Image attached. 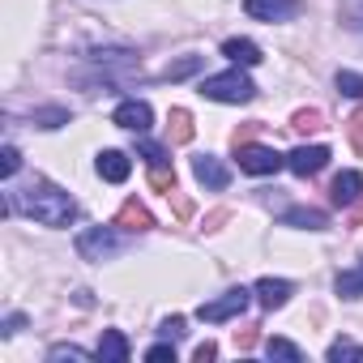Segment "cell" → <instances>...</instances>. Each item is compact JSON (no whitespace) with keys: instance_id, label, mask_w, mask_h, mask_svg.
<instances>
[{"instance_id":"1","label":"cell","mask_w":363,"mask_h":363,"mask_svg":"<svg viewBox=\"0 0 363 363\" xmlns=\"http://www.w3.org/2000/svg\"><path fill=\"white\" fill-rule=\"evenodd\" d=\"M5 214H26V218H35L39 227H69V223L77 218V201H73L65 189L48 184V179H30L26 189H9Z\"/></svg>"},{"instance_id":"2","label":"cell","mask_w":363,"mask_h":363,"mask_svg":"<svg viewBox=\"0 0 363 363\" xmlns=\"http://www.w3.org/2000/svg\"><path fill=\"white\" fill-rule=\"evenodd\" d=\"M201 94H206V99H214V103H252V99H257V86L235 69V73L206 77V82H201Z\"/></svg>"},{"instance_id":"3","label":"cell","mask_w":363,"mask_h":363,"mask_svg":"<svg viewBox=\"0 0 363 363\" xmlns=\"http://www.w3.org/2000/svg\"><path fill=\"white\" fill-rule=\"evenodd\" d=\"M124 248H128L124 235H116L111 227H90V231L77 235V252H82V261H107V257H120Z\"/></svg>"},{"instance_id":"4","label":"cell","mask_w":363,"mask_h":363,"mask_svg":"<svg viewBox=\"0 0 363 363\" xmlns=\"http://www.w3.org/2000/svg\"><path fill=\"white\" fill-rule=\"evenodd\" d=\"M235 158H240V171H248V175H274L278 167H286V158H282L278 150H269V145H252V141L235 145Z\"/></svg>"},{"instance_id":"5","label":"cell","mask_w":363,"mask_h":363,"mask_svg":"<svg viewBox=\"0 0 363 363\" xmlns=\"http://www.w3.org/2000/svg\"><path fill=\"white\" fill-rule=\"evenodd\" d=\"M248 291L244 286H235V291H227L223 299H210V303H201L197 308V316L201 320H210V325H218V320H231V316H244V308H248Z\"/></svg>"},{"instance_id":"6","label":"cell","mask_w":363,"mask_h":363,"mask_svg":"<svg viewBox=\"0 0 363 363\" xmlns=\"http://www.w3.org/2000/svg\"><path fill=\"white\" fill-rule=\"evenodd\" d=\"M244 13L257 22H291L299 13V0H244Z\"/></svg>"},{"instance_id":"7","label":"cell","mask_w":363,"mask_h":363,"mask_svg":"<svg viewBox=\"0 0 363 363\" xmlns=\"http://www.w3.org/2000/svg\"><path fill=\"white\" fill-rule=\"evenodd\" d=\"M325 162H329V145H295L291 154H286V167L295 171V175H316V171H325Z\"/></svg>"},{"instance_id":"8","label":"cell","mask_w":363,"mask_h":363,"mask_svg":"<svg viewBox=\"0 0 363 363\" xmlns=\"http://www.w3.org/2000/svg\"><path fill=\"white\" fill-rule=\"evenodd\" d=\"M111 120H116L120 128H128V133H150V124H154V111H150V103H141V99H128V103H120V107L111 111Z\"/></svg>"},{"instance_id":"9","label":"cell","mask_w":363,"mask_h":363,"mask_svg":"<svg viewBox=\"0 0 363 363\" xmlns=\"http://www.w3.org/2000/svg\"><path fill=\"white\" fill-rule=\"evenodd\" d=\"M193 175L201 179L206 189H214V193H223V189L231 184V171H227L214 154H197V158H193Z\"/></svg>"},{"instance_id":"10","label":"cell","mask_w":363,"mask_h":363,"mask_svg":"<svg viewBox=\"0 0 363 363\" xmlns=\"http://www.w3.org/2000/svg\"><path fill=\"white\" fill-rule=\"evenodd\" d=\"M359 197H363V175L359 171H342L333 179V189H329V201L333 206H354Z\"/></svg>"},{"instance_id":"11","label":"cell","mask_w":363,"mask_h":363,"mask_svg":"<svg viewBox=\"0 0 363 363\" xmlns=\"http://www.w3.org/2000/svg\"><path fill=\"white\" fill-rule=\"evenodd\" d=\"M116 227H124V231L137 235V231H150V227H154V214H150L137 197H128V201L120 206V214H116Z\"/></svg>"},{"instance_id":"12","label":"cell","mask_w":363,"mask_h":363,"mask_svg":"<svg viewBox=\"0 0 363 363\" xmlns=\"http://www.w3.org/2000/svg\"><path fill=\"white\" fill-rule=\"evenodd\" d=\"M291 291H295V286H291L286 278H261V282H257V303L274 312V308H282V303L291 299Z\"/></svg>"},{"instance_id":"13","label":"cell","mask_w":363,"mask_h":363,"mask_svg":"<svg viewBox=\"0 0 363 363\" xmlns=\"http://www.w3.org/2000/svg\"><path fill=\"white\" fill-rule=\"evenodd\" d=\"M282 223L286 227H299V231H325L329 227V214L325 210H312V206H295V210L282 214Z\"/></svg>"},{"instance_id":"14","label":"cell","mask_w":363,"mask_h":363,"mask_svg":"<svg viewBox=\"0 0 363 363\" xmlns=\"http://www.w3.org/2000/svg\"><path fill=\"white\" fill-rule=\"evenodd\" d=\"M128 171H133L128 154H120V150H103V154H99V175H103V179H111V184H124Z\"/></svg>"},{"instance_id":"15","label":"cell","mask_w":363,"mask_h":363,"mask_svg":"<svg viewBox=\"0 0 363 363\" xmlns=\"http://www.w3.org/2000/svg\"><path fill=\"white\" fill-rule=\"evenodd\" d=\"M223 56H227L231 65H244V69L261 65V48H257L252 39H227V43H223Z\"/></svg>"},{"instance_id":"16","label":"cell","mask_w":363,"mask_h":363,"mask_svg":"<svg viewBox=\"0 0 363 363\" xmlns=\"http://www.w3.org/2000/svg\"><path fill=\"white\" fill-rule=\"evenodd\" d=\"M99 359H103V363H124V359H128V342H124L120 329H107V333L99 337Z\"/></svg>"},{"instance_id":"17","label":"cell","mask_w":363,"mask_h":363,"mask_svg":"<svg viewBox=\"0 0 363 363\" xmlns=\"http://www.w3.org/2000/svg\"><path fill=\"white\" fill-rule=\"evenodd\" d=\"M167 128H171V141H175V145H189V141H193V116H189L184 107H171Z\"/></svg>"},{"instance_id":"18","label":"cell","mask_w":363,"mask_h":363,"mask_svg":"<svg viewBox=\"0 0 363 363\" xmlns=\"http://www.w3.org/2000/svg\"><path fill=\"white\" fill-rule=\"evenodd\" d=\"M193 73H201V56H179V60H171V65L162 69L167 82H184V77H193Z\"/></svg>"},{"instance_id":"19","label":"cell","mask_w":363,"mask_h":363,"mask_svg":"<svg viewBox=\"0 0 363 363\" xmlns=\"http://www.w3.org/2000/svg\"><path fill=\"white\" fill-rule=\"evenodd\" d=\"M150 189L154 193H167V197L175 193V171L167 162H150Z\"/></svg>"},{"instance_id":"20","label":"cell","mask_w":363,"mask_h":363,"mask_svg":"<svg viewBox=\"0 0 363 363\" xmlns=\"http://www.w3.org/2000/svg\"><path fill=\"white\" fill-rule=\"evenodd\" d=\"M291 128H295V133H320V128H325V116H320L316 107H303V111L291 116Z\"/></svg>"},{"instance_id":"21","label":"cell","mask_w":363,"mask_h":363,"mask_svg":"<svg viewBox=\"0 0 363 363\" xmlns=\"http://www.w3.org/2000/svg\"><path fill=\"white\" fill-rule=\"evenodd\" d=\"M337 295L342 299H359L363 295V269H342L337 274Z\"/></svg>"},{"instance_id":"22","label":"cell","mask_w":363,"mask_h":363,"mask_svg":"<svg viewBox=\"0 0 363 363\" xmlns=\"http://www.w3.org/2000/svg\"><path fill=\"white\" fill-rule=\"evenodd\" d=\"M265 350H269V359H291V363H299V359H303V350H299L295 342H286V337H269V342H265Z\"/></svg>"},{"instance_id":"23","label":"cell","mask_w":363,"mask_h":363,"mask_svg":"<svg viewBox=\"0 0 363 363\" xmlns=\"http://www.w3.org/2000/svg\"><path fill=\"white\" fill-rule=\"evenodd\" d=\"M30 120H35L39 128H60V124H69V111H65V107H43V111H35Z\"/></svg>"},{"instance_id":"24","label":"cell","mask_w":363,"mask_h":363,"mask_svg":"<svg viewBox=\"0 0 363 363\" xmlns=\"http://www.w3.org/2000/svg\"><path fill=\"white\" fill-rule=\"evenodd\" d=\"M337 90H342V94H350V99H363V73L342 69V73H337Z\"/></svg>"},{"instance_id":"25","label":"cell","mask_w":363,"mask_h":363,"mask_svg":"<svg viewBox=\"0 0 363 363\" xmlns=\"http://www.w3.org/2000/svg\"><path fill=\"white\" fill-rule=\"evenodd\" d=\"M329 359H333V363H342V359H359V363H363V346H354V342H333V346H329Z\"/></svg>"},{"instance_id":"26","label":"cell","mask_w":363,"mask_h":363,"mask_svg":"<svg viewBox=\"0 0 363 363\" xmlns=\"http://www.w3.org/2000/svg\"><path fill=\"white\" fill-rule=\"evenodd\" d=\"M18 167H22V154H18V145H5V154H0V175H5V179H13V175H18Z\"/></svg>"},{"instance_id":"27","label":"cell","mask_w":363,"mask_h":363,"mask_svg":"<svg viewBox=\"0 0 363 363\" xmlns=\"http://www.w3.org/2000/svg\"><path fill=\"white\" fill-rule=\"evenodd\" d=\"M48 359H52V363H60V359H77V363H86V359H90V350H82V346H52V350H48Z\"/></svg>"},{"instance_id":"28","label":"cell","mask_w":363,"mask_h":363,"mask_svg":"<svg viewBox=\"0 0 363 363\" xmlns=\"http://www.w3.org/2000/svg\"><path fill=\"white\" fill-rule=\"evenodd\" d=\"M346 133H350V145H354V154H363V107L346 120Z\"/></svg>"},{"instance_id":"29","label":"cell","mask_w":363,"mask_h":363,"mask_svg":"<svg viewBox=\"0 0 363 363\" xmlns=\"http://www.w3.org/2000/svg\"><path fill=\"white\" fill-rule=\"evenodd\" d=\"M137 154H145L150 162H167V150H162V145H154V141H137Z\"/></svg>"},{"instance_id":"30","label":"cell","mask_w":363,"mask_h":363,"mask_svg":"<svg viewBox=\"0 0 363 363\" xmlns=\"http://www.w3.org/2000/svg\"><path fill=\"white\" fill-rule=\"evenodd\" d=\"M162 333H167L171 342H179V337H184V316H171V320H162Z\"/></svg>"},{"instance_id":"31","label":"cell","mask_w":363,"mask_h":363,"mask_svg":"<svg viewBox=\"0 0 363 363\" xmlns=\"http://www.w3.org/2000/svg\"><path fill=\"white\" fill-rule=\"evenodd\" d=\"M150 363H162V359H175V346L171 342H162V346H150V354H145Z\"/></svg>"},{"instance_id":"32","label":"cell","mask_w":363,"mask_h":363,"mask_svg":"<svg viewBox=\"0 0 363 363\" xmlns=\"http://www.w3.org/2000/svg\"><path fill=\"white\" fill-rule=\"evenodd\" d=\"M214 354H218V346H214V342H201V346L193 350V359H197V363H210Z\"/></svg>"},{"instance_id":"33","label":"cell","mask_w":363,"mask_h":363,"mask_svg":"<svg viewBox=\"0 0 363 363\" xmlns=\"http://www.w3.org/2000/svg\"><path fill=\"white\" fill-rule=\"evenodd\" d=\"M235 346H240V350H252V346H257V329H244V333H235Z\"/></svg>"},{"instance_id":"34","label":"cell","mask_w":363,"mask_h":363,"mask_svg":"<svg viewBox=\"0 0 363 363\" xmlns=\"http://www.w3.org/2000/svg\"><path fill=\"white\" fill-rule=\"evenodd\" d=\"M22 325H26V316H22V312H9V316H5V333H18Z\"/></svg>"},{"instance_id":"35","label":"cell","mask_w":363,"mask_h":363,"mask_svg":"<svg viewBox=\"0 0 363 363\" xmlns=\"http://www.w3.org/2000/svg\"><path fill=\"white\" fill-rule=\"evenodd\" d=\"M175 214L189 218V214H193V201H189V197H175Z\"/></svg>"},{"instance_id":"36","label":"cell","mask_w":363,"mask_h":363,"mask_svg":"<svg viewBox=\"0 0 363 363\" xmlns=\"http://www.w3.org/2000/svg\"><path fill=\"white\" fill-rule=\"evenodd\" d=\"M350 227H363V210H359V214H354V218H350Z\"/></svg>"}]
</instances>
